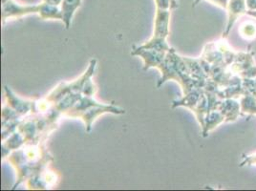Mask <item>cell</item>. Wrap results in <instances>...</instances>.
I'll use <instances>...</instances> for the list:
<instances>
[{
  "mask_svg": "<svg viewBox=\"0 0 256 191\" xmlns=\"http://www.w3.org/2000/svg\"><path fill=\"white\" fill-rule=\"evenodd\" d=\"M40 12V5L22 6L12 0L2 2V20L3 23L9 18H18L29 14H36Z\"/></svg>",
  "mask_w": 256,
  "mask_h": 191,
  "instance_id": "cell-1",
  "label": "cell"
},
{
  "mask_svg": "<svg viewBox=\"0 0 256 191\" xmlns=\"http://www.w3.org/2000/svg\"><path fill=\"white\" fill-rule=\"evenodd\" d=\"M168 52H162L153 49H142L140 47H134L131 54L140 56L144 60V70H148L152 67H160V64L166 58Z\"/></svg>",
  "mask_w": 256,
  "mask_h": 191,
  "instance_id": "cell-2",
  "label": "cell"
},
{
  "mask_svg": "<svg viewBox=\"0 0 256 191\" xmlns=\"http://www.w3.org/2000/svg\"><path fill=\"white\" fill-rule=\"evenodd\" d=\"M226 10L228 14V20L226 30L224 34V38H226L228 36V32L232 28L236 20L241 16L246 14V12H248L246 2V0H230Z\"/></svg>",
  "mask_w": 256,
  "mask_h": 191,
  "instance_id": "cell-3",
  "label": "cell"
},
{
  "mask_svg": "<svg viewBox=\"0 0 256 191\" xmlns=\"http://www.w3.org/2000/svg\"><path fill=\"white\" fill-rule=\"evenodd\" d=\"M170 10H164V9L157 8L153 36L162 38H166L168 36V34H170Z\"/></svg>",
  "mask_w": 256,
  "mask_h": 191,
  "instance_id": "cell-4",
  "label": "cell"
},
{
  "mask_svg": "<svg viewBox=\"0 0 256 191\" xmlns=\"http://www.w3.org/2000/svg\"><path fill=\"white\" fill-rule=\"evenodd\" d=\"M82 0H62V22L66 29H69L71 22L73 20L74 14L80 8Z\"/></svg>",
  "mask_w": 256,
  "mask_h": 191,
  "instance_id": "cell-5",
  "label": "cell"
},
{
  "mask_svg": "<svg viewBox=\"0 0 256 191\" xmlns=\"http://www.w3.org/2000/svg\"><path fill=\"white\" fill-rule=\"evenodd\" d=\"M5 91H6V96L9 98V104L11 106L12 108L18 114L24 115L26 114L28 111H30L31 107H32V102H22L18 98H16V96L12 94L11 90L5 86Z\"/></svg>",
  "mask_w": 256,
  "mask_h": 191,
  "instance_id": "cell-6",
  "label": "cell"
},
{
  "mask_svg": "<svg viewBox=\"0 0 256 191\" xmlns=\"http://www.w3.org/2000/svg\"><path fill=\"white\" fill-rule=\"evenodd\" d=\"M40 18L42 20H60L62 22V9L58 6L50 5L47 3H42L40 5Z\"/></svg>",
  "mask_w": 256,
  "mask_h": 191,
  "instance_id": "cell-7",
  "label": "cell"
},
{
  "mask_svg": "<svg viewBox=\"0 0 256 191\" xmlns=\"http://www.w3.org/2000/svg\"><path fill=\"white\" fill-rule=\"evenodd\" d=\"M166 38H156L153 36L150 42L146 43L144 45L140 46V48L142 49H153V50H158L162 52H168L170 51V47L166 43Z\"/></svg>",
  "mask_w": 256,
  "mask_h": 191,
  "instance_id": "cell-8",
  "label": "cell"
},
{
  "mask_svg": "<svg viewBox=\"0 0 256 191\" xmlns=\"http://www.w3.org/2000/svg\"><path fill=\"white\" fill-rule=\"evenodd\" d=\"M243 113H252L256 112V98L254 96H246L241 102Z\"/></svg>",
  "mask_w": 256,
  "mask_h": 191,
  "instance_id": "cell-9",
  "label": "cell"
},
{
  "mask_svg": "<svg viewBox=\"0 0 256 191\" xmlns=\"http://www.w3.org/2000/svg\"><path fill=\"white\" fill-rule=\"evenodd\" d=\"M240 32L242 36H244L246 40H250L256 36V24L250 23V22H246L241 26Z\"/></svg>",
  "mask_w": 256,
  "mask_h": 191,
  "instance_id": "cell-10",
  "label": "cell"
},
{
  "mask_svg": "<svg viewBox=\"0 0 256 191\" xmlns=\"http://www.w3.org/2000/svg\"><path fill=\"white\" fill-rule=\"evenodd\" d=\"M200 1H203V0H195V1H194L193 6H196ZM206 1H210V2L214 3L215 5H217V6L221 7L222 9L226 10V8H228V1H230V0H206Z\"/></svg>",
  "mask_w": 256,
  "mask_h": 191,
  "instance_id": "cell-11",
  "label": "cell"
},
{
  "mask_svg": "<svg viewBox=\"0 0 256 191\" xmlns=\"http://www.w3.org/2000/svg\"><path fill=\"white\" fill-rule=\"evenodd\" d=\"M155 2L158 9L168 10L171 7L170 0H155Z\"/></svg>",
  "mask_w": 256,
  "mask_h": 191,
  "instance_id": "cell-12",
  "label": "cell"
},
{
  "mask_svg": "<svg viewBox=\"0 0 256 191\" xmlns=\"http://www.w3.org/2000/svg\"><path fill=\"white\" fill-rule=\"evenodd\" d=\"M248 11H256V0H246Z\"/></svg>",
  "mask_w": 256,
  "mask_h": 191,
  "instance_id": "cell-13",
  "label": "cell"
},
{
  "mask_svg": "<svg viewBox=\"0 0 256 191\" xmlns=\"http://www.w3.org/2000/svg\"><path fill=\"white\" fill-rule=\"evenodd\" d=\"M45 3L50 4V5H54V6H58L60 4H62V0H44Z\"/></svg>",
  "mask_w": 256,
  "mask_h": 191,
  "instance_id": "cell-14",
  "label": "cell"
},
{
  "mask_svg": "<svg viewBox=\"0 0 256 191\" xmlns=\"http://www.w3.org/2000/svg\"><path fill=\"white\" fill-rule=\"evenodd\" d=\"M171 8H177L178 7V3L176 0H170Z\"/></svg>",
  "mask_w": 256,
  "mask_h": 191,
  "instance_id": "cell-15",
  "label": "cell"
}]
</instances>
